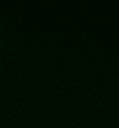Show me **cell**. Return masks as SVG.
<instances>
[{
  "label": "cell",
  "instance_id": "6da1fadb",
  "mask_svg": "<svg viewBox=\"0 0 119 128\" xmlns=\"http://www.w3.org/2000/svg\"><path fill=\"white\" fill-rule=\"evenodd\" d=\"M20 50L17 36L0 16V71L9 68L17 60Z\"/></svg>",
  "mask_w": 119,
  "mask_h": 128
}]
</instances>
